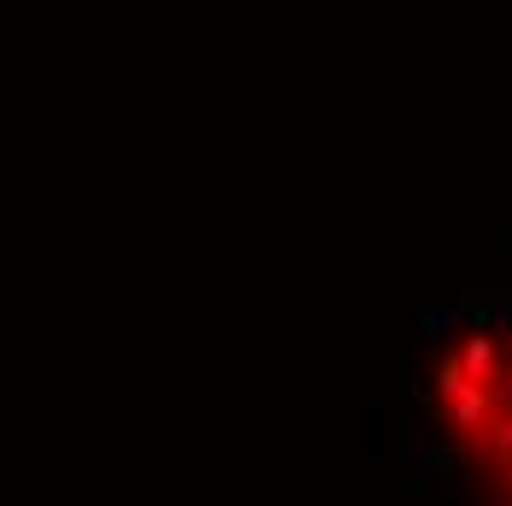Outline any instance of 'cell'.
I'll return each mask as SVG.
<instances>
[{"mask_svg": "<svg viewBox=\"0 0 512 506\" xmlns=\"http://www.w3.org/2000/svg\"><path fill=\"white\" fill-rule=\"evenodd\" d=\"M407 459L430 506H512V289H460L418 318Z\"/></svg>", "mask_w": 512, "mask_h": 506, "instance_id": "1", "label": "cell"}]
</instances>
